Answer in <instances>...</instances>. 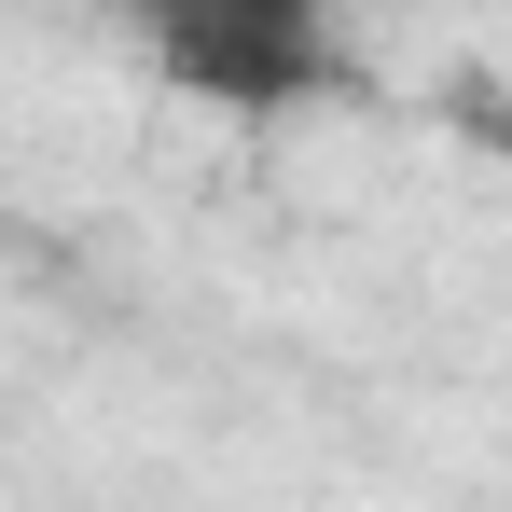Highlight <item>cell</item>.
I'll return each mask as SVG.
<instances>
[{
	"label": "cell",
	"mask_w": 512,
	"mask_h": 512,
	"mask_svg": "<svg viewBox=\"0 0 512 512\" xmlns=\"http://www.w3.org/2000/svg\"><path fill=\"white\" fill-rule=\"evenodd\" d=\"M167 70H180V84H222L236 111H277V97L305 84V28H291V14H250V28L180 14V28H167Z\"/></svg>",
	"instance_id": "1"
}]
</instances>
